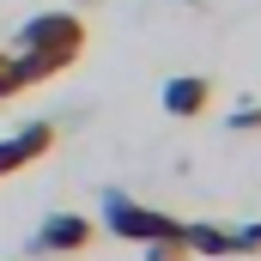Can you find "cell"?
Masks as SVG:
<instances>
[{
	"mask_svg": "<svg viewBox=\"0 0 261 261\" xmlns=\"http://www.w3.org/2000/svg\"><path fill=\"white\" fill-rule=\"evenodd\" d=\"M85 43H91V31H85L79 12H37V18L18 31V49H12V55H18V73H24V91L61 79L67 67L85 55Z\"/></svg>",
	"mask_w": 261,
	"mask_h": 261,
	"instance_id": "obj_1",
	"label": "cell"
},
{
	"mask_svg": "<svg viewBox=\"0 0 261 261\" xmlns=\"http://www.w3.org/2000/svg\"><path fill=\"white\" fill-rule=\"evenodd\" d=\"M97 231H110L122 243H158V237H182V219H170V213H158L146 200L110 189L103 195V213H97Z\"/></svg>",
	"mask_w": 261,
	"mask_h": 261,
	"instance_id": "obj_2",
	"label": "cell"
},
{
	"mask_svg": "<svg viewBox=\"0 0 261 261\" xmlns=\"http://www.w3.org/2000/svg\"><path fill=\"white\" fill-rule=\"evenodd\" d=\"M91 243H97V219L85 213H49L31 231V255H85Z\"/></svg>",
	"mask_w": 261,
	"mask_h": 261,
	"instance_id": "obj_3",
	"label": "cell"
},
{
	"mask_svg": "<svg viewBox=\"0 0 261 261\" xmlns=\"http://www.w3.org/2000/svg\"><path fill=\"white\" fill-rule=\"evenodd\" d=\"M49 152H55V128H49V122H31V128L6 134V140H0V182L18 176V170H31V164L49 158Z\"/></svg>",
	"mask_w": 261,
	"mask_h": 261,
	"instance_id": "obj_4",
	"label": "cell"
},
{
	"mask_svg": "<svg viewBox=\"0 0 261 261\" xmlns=\"http://www.w3.org/2000/svg\"><path fill=\"white\" fill-rule=\"evenodd\" d=\"M206 103H213V79H206V73H182V79H170V85H164V110H170V116H182V122L206 116Z\"/></svg>",
	"mask_w": 261,
	"mask_h": 261,
	"instance_id": "obj_5",
	"label": "cell"
},
{
	"mask_svg": "<svg viewBox=\"0 0 261 261\" xmlns=\"http://www.w3.org/2000/svg\"><path fill=\"white\" fill-rule=\"evenodd\" d=\"M182 243H189V255H206V261L237 255V237H231V225H213V219H182Z\"/></svg>",
	"mask_w": 261,
	"mask_h": 261,
	"instance_id": "obj_6",
	"label": "cell"
},
{
	"mask_svg": "<svg viewBox=\"0 0 261 261\" xmlns=\"http://www.w3.org/2000/svg\"><path fill=\"white\" fill-rule=\"evenodd\" d=\"M18 91H24V73H18V55H12V49H0V103H6V97H18Z\"/></svg>",
	"mask_w": 261,
	"mask_h": 261,
	"instance_id": "obj_7",
	"label": "cell"
},
{
	"mask_svg": "<svg viewBox=\"0 0 261 261\" xmlns=\"http://www.w3.org/2000/svg\"><path fill=\"white\" fill-rule=\"evenodd\" d=\"M140 249H146V261H195L182 237H158V243H140Z\"/></svg>",
	"mask_w": 261,
	"mask_h": 261,
	"instance_id": "obj_8",
	"label": "cell"
},
{
	"mask_svg": "<svg viewBox=\"0 0 261 261\" xmlns=\"http://www.w3.org/2000/svg\"><path fill=\"white\" fill-rule=\"evenodd\" d=\"M225 128H237V134H261V103H243V110H231V116H225Z\"/></svg>",
	"mask_w": 261,
	"mask_h": 261,
	"instance_id": "obj_9",
	"label": "cell"
},
{
	"mask_svg": "<svg viewBox=\"0 0 261 261\" xmlns=\"http://www.w3.org/2000/svg\"><path fill=\"white\" fill-rule=\"evenodd\" d=\"M237 237V255H255L261 249V225H243V231H231Z\"/></svg>",
	"mask_w": 261,
	"mask_h": 261,
	"instance_id": "obj_10",
	"label": "cell"
}]
</instances>
